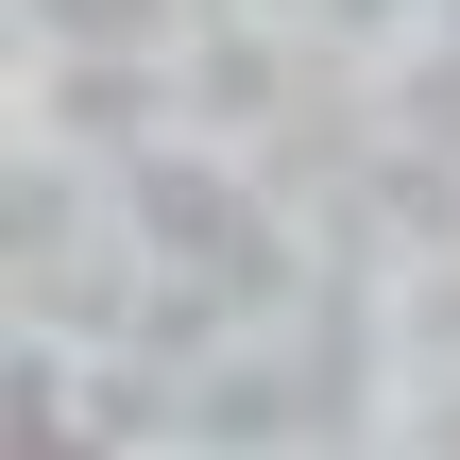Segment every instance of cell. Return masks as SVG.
<instances>
[{
	"mask_svg": "<svg viewBox=\"0 0 460 460\" xmlns=\"http://www.w3.org/2000/svg\"><path fill=\"white\" fill-rule=\"evenodd\" d=\"M17 460H68V444H17Z\"/></svg>",
	"mask_w": 460,
	"mask_h": 460,
	"instance_id": "obj_1",
	"label": "cell"
}]
</instances>
